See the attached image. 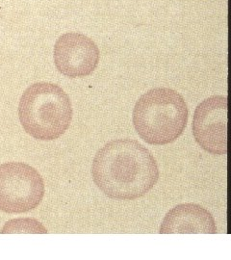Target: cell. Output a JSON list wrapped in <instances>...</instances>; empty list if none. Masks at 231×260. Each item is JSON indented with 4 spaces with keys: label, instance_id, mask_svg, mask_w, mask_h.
<instances>
[{
    "label": "cell",
    "instance_id": "8",
    "mask_svg": "<svg viewBox=\"0 0 231 260\" xmlns=\"http://www.w3.org/2000/svg\"><path fill=\"white\" fill-rule=\"evenodd\" d=\"M46 228L36 219H15L5 223L1 233H47Z\"/></svg>",
    "mask_w": 231,
    "mask_h": 260
},
{
    "label": "cell",
    "instance_id": "4",
    "mask_svg": "<svg viewBox=\"0 0 231 260\" xmlns=\"http://www.w3.org/2000/svg\"><path fill=\"white\" fill-rule=\"evenodd\" d=\"M44 178L35 168L23 162L0 165V210L10 214L37 208L45 196Z\"/></svg>",
    "mask_w": 231,
    "mask_h": 260
},
{
    "label": "cell",
    "instance_id": "1",
    "mask_svg": "<svg viewBox=\"0 0 231 260\" xmlns=\"http://www.w3.org/2000/svg\"><path fill=\"white\" fill-rule=\"evenodd\" d=\"M92 180L105 196L133 201L148 193L159 179L156 159L136 140L115 139L95 153Z\"/></svg>",
    "mask_w": 231,
    "mask_h": 260
},
{
    "label": "cell",
    "instance_id": "2",
    "mask_svg": "<svg viewBox=\"0 0 231 260\" xmlns=\"http://www.w3.org/2000/svg\"><path fill=\"white\" fill-rule=\"evenodd\" d=\"M189 111L184 98L170 88H154L140 96L132 121L141 139L163 146L178 139L188 123Z\"/></svg>",
    "mask_w": 231,
    "mask_h": 260
},
{
    "label": "cell",
    "instance_id": "7",
    "mask_svg": "<svg viewBox=\"0 0 231 260\" xmlns=\"http://www.w3.org/2000/svg\"><path fill=\"white\" fill-rule=\"evenodd\" d=\"M159 233L216 234L218 232L212 214L204 206L196 204H181L166 214Z\"/></svg>",
    "mask_w": 231,
    "mask_h": 260
},
{
    "label": "cell",
    "instance_id": "3",
    "mask_svg": "<svg viewBox=\"0 0 231 260\" xmlns=\"http://www.w3.org/2000/svg\"><path fill=\"white\" fill-rule=\"evenodd\" d=\"M73 115L70 96L56 84H32L19 101V121L23 129L40 141L61 137L69 129Z\"/></svg>",
    "mask_w": 231,
    "mask_h": 260
},
{
    "label": "cell",
    "instance_id": "5",
    "mask_svg": "<svg viewBox=\"0 0 231 260\" xmlns=\"http://www.w3.org/2000/svg\"><path fill=\"white\" fill-rule=\"evenodd\" d=\"M192 129L195 142L206 152L225 155L227 152V98L212 95L194 110Z\"/></svg>",
    "mask_w": 231,
    "mask_h": 260
},
{
    "label": "cell",
    "instance_id": "6",
    "mask_svg": "<svg viewBox=\"0 0 231 260\" xmlns=\"http://www.w3.org/2000/svg\"><path fill=\"white\" fill-rule=\"evenodd\" d=\"M54 64L70 78L92 75L100 63L101 52L92 39L76 32L63 34L54 46Z\"/></svg>",
    "mask_w": 231,
    "mask_h": 260
}]
</instances>
